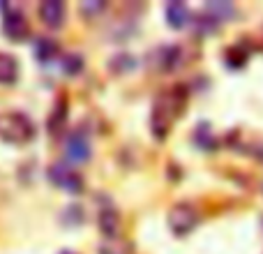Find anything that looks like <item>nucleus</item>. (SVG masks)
<instances>
[{
  "label": "nucleus",
  "mask_w": 263,
  "mask_h": 254,
  "mask_svg": "<svg viewBox=\"0 0 263 254\" xmlns=\"http://www.w3.org/2000/svg\"><path fill=\"white\" fill-rule=\"evenodd\" d=\"M35 136V123L21 111L0 114V139L7 143H28Z\"/></svg>",
  "instance_id": "1"
},
{
  "label": "nucleus",
  "mask_w": 263,
  "mask_h": 254,
  "mask_svg": "<svg viewBox=\"0 0 263 254\" xmlns=\"http://www.w3.org/2000/svg\"><path fill=\"white\" fill-rule=\"evenodd\" d=\"M49 180L53 183L55 187L65 192H72V194H79L83 192V178L79 176L74 169H69L67 164H53L49 169Z\"/></svg>",
  "instance_id": "2"
},
{
  "label": "nucleus",
  "mask_w": 263,
  "mask_h": 254,
  "mask_svg": "<svg viewBox=\"0 0 263 254\" xmlns=\"http://www.w3.org/2000/svg\"><path fill=\"white\" fill-rule=\"evenodd\" d=\"M168 224H171L173 233L185 236V233H190L192 229L199 224V213L187 204H178L176 208L168 213Z\"/></svg>",
  "instance_id": "3"
},
{
  "label": "nucleus",
  "mask_w": 263,
  "mask_h": 254,
  "mask_svg": "<svg viewBox=\"0 0 263 254\" xmlns=\"http://www.w3.org/2000/svg\"><path fill=\"white\" fill-rule=\"evenodd\" d=\"M3 7V28L5 35L14 42H21L23 37H28V21L16 7H9V5H0Z\"/></svg>",
  "instance_id": "4"
},
{
  "label": "nucleus",
  "mask_w": 263,
  "mask_h": 254,
  "mask_svg": "<svg viewBox=\"0 0 263 254\" xmlns=\"http://www.w3.org/2000/svg\"><path fill=\"white\" fill-rule=\"evenodd\" d=\"M65 155L69 162H86L90 157V141L83 132H72L65 141Z\"/></svg>",
  "instance_id": "5"
},
{
  "label": "nucleus",
  "mask_w": 263,
  "mask_h": 254,
  "mask_svg": "<svg viewBox=\"0 0 263 254\" xmlns=\"http://www.w3.org/2000/svg\"><path fill=\"white\" fill-rule=\"evenodd\" d=\"M40 19L44 26L60 28L65 21V5L60 0H46V3L40 5Z\"/></svg>",
  "instance_id": "6"
},
{
  "label": "nucleus",
  "mask_w": 263,
  "mask_h": 254,
  "mask_svg": "<svg viewBox=\"0 0 263 254\" xmlns=\"http://www.w3.org/2000/svg\"><path fill=\"white\" fill-rule=\"evenodd\" d=\"M164 12H166L168 26L176 28V30H180V28H185L190 23V7L185 3H168Z\"/></svg>",
  "instance_id": "7"
},
{
  "label": "nucleus",
  "mask_w": 263,
  "mask_h": 254,
  "mask_svg": "<svg viewBox=\"0 0 263 254\" xmlns=\"http://www.w3.org/2000/svg\"><path fill=\"white\" fill-rule=\"evenodd\" d=\"M18 79V63L14 56L9 53H0V83L9 86Z\"/></svg>",
  "instance_id": "8"
},
{
  "label": "nucleus",
  "mask_w": 263,
  "mask_h": 254,
  "mask_svg": "<svg viewBox=\"0 0 263 254\" xmlns=\"http://www.w3.org/2000/svg\"><path fill=\"white\" fill-rule=\"evenodd\" d=\"M100 227L106 236H116L118 233V213L114 208H104L100 215Z\"/></svg>",
  "instance_id": "9"
},
{
  "label": "nucleus",
  "mask_w": 263,
  "mask_h": 254,
  "mask_svg": "<svg viewBox=\"0 0 263 254\" xmlns=\"http://www.w3.org/2000/svg\"><path fill=\"white\" fill-rule=\"evenodd\" d=\"M35 53L42 63H46V60H51L55 53H58V44L51 42V40H46V37H42V40L35 42Z\"/></svg>",
  "instance_id": "10"
},
{
  "label": "nucleus",
  "mask_w": 263,
  "mask_h": 254,
  "mask_svg": "<svg viewBox=\"0 0 263 254\" xmlns=\"http://www.w3.org/2000/svg\"><path fill=\"white\" fill-rule=\"evenodd\" d=\"M205 12H208L210 16H215L217 21H222V19H231L233 14H236V7H233L231 3H208Z\"/></svg>",
  "instance_id": "11"
},
{
  "label": "nucleus",
  "mask_w": 263,
  "mask_h": 254,
  "mask_svg": "<svg viewBox=\"0 0 263 254\" xmlns=\"http://www.w3.org/2000/svg\"><path fill=\"white\" fill-rule=\"evenodd\" d=\"M194 141L203 150H213L215 148V139H213V134H210V127L205 125V123L199 125V130H196V134H194Z\"/></svg>",
  "instance_id": "12"
},
{
  "label": "nucleus",
  "mask_w": 263,
  "mask_h": 254,
  "mask_svg": "<svg viewBox=\"0 0 263 254\" xmlns=\"http://www.w3.org/2000/svg\"><path fill=\"white\" fill-rule=\"evenodd\" d=\"M81 67H83V60H81V56H67V58H65V63H63L65 74H69V77H74V74H79V72H81Z\"/></svg>",
  "instance_id": "13"
},
{
  "label": "nucleus",
  "mask_w": 263,
  "mask_h": 254,
  "mask_svg": "<svg viewBox=\"0 0 263 254\" xmlns=\"http://www.w3.org/2000/svg\"><path fill=\"white\" fill-rule=\"evenodd\" d=\"M63 254H72V252H63Z\"/></svg>",
  "instance_id": "14"
}]
</instances>
